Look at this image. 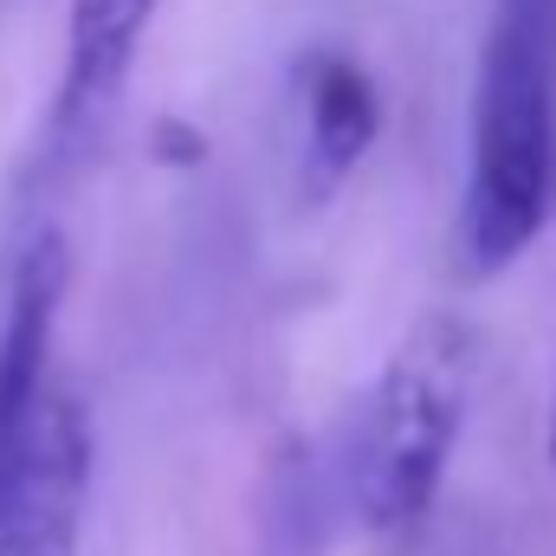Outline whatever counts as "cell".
<instances>
[{
  "label": "cell",
  "instance_id": "5b68a950",
  "mask_svg": "<svg viewBox=\"0 0 556 556\" xmlns=\"http://www.w3.org/2000/svg\"><path fill=\"white\" fill-rule=\"evenodd\" d=\"M72 253L59 227H39L26 253L13 260L7 285V317H0V453L26 427L33 402L52 389V337H59V304H65Z\"/></svg>",
  "mask_w": 556,
  "mask_h": 556
},
{
  "label": "cell",
  "instance_id": "6da1fadb",
  "mask_svg": "<svg viewBox=\"0 0 556 556\" xmlns=\"http://www.w3.org/2000/svg\"><path fill=\"white\" fill-rule=\"evenodd\" d=\"M556 207V0H498L479 85L459 247L466 273H505Z\"/></svg>",
  "mask_w": 556,
  "mask_h": 556
},
{
  "label": "cell",
  "instance_id": "7a4b0ae2",
  "mask_svg": "<svg viewBox=\"0 0 556 556\" xmlns=\"http://www.w3.org/2000/svg\"><path fill=\"white\" fill-rule=\"evenodd\" d=\"M472 330L459 317H427L376 376L350 433V505L369 531H415L440 498L472 402Z\"/></svg>",
  "mask_w": 556,
  "mask_h": 556
},
{
  "label": "cell",
  "instance_id": "277c9868",
  "mask_svg": "<svg viewBox=\"0 0 556 556\" xmlns=\"http://www.w3.org/2000/svg\"><path fill=\"white\" fill-rule=\"evenodd\" d=\"M155 20V0H72V26H65V85L52 104V155L72 162L78 149H91L98 130L111 124L130 65L142 52V33Z\"/></svg>",
  "mask_w": 556,
  "mask_h": 556
},
{
  "label": "cell",
  "instance_id": "52a82bcc",
  "mask_svg": "<svg viewBox=\"0 0 556 556\" xmlns=\"http://www.w3.org/2000/svg\"><path fill=\"white\" fill-rule=\"evenodd\" d=\"M551 459H556V402H551Z\"/></svg>",
  "mask_w": 556,
  "mask_h": 556
},
{
  "label": "cell",
  "instance_id": "3957f363",
  "mask_svg": "<svg viewBox=\"0 0 556 556\" xmlns=\"http://www.w3.org/2000/svg\"><path fill=\"white\" fill-rule=\"evenodd\" d=\"M91 498V415L72 382L33 402L0 453V556H78Z\"/></svg>",
  "mask_w": 556,
  "mask_h": 556
},
{
  "label": "cell",
  "instance_id": "8992f818",
  "mask_svg": "<svg viewBox=\"0 0 556 556\" xmlns=\"http://www.w3.org/2000/svg\"><path fill=\"white\" fill-rule=\"evenodd\" d=\"M298 91H304V188L337 194L382 130L376 78L343 52H311L298 65Z\"/></svg>",
  "mask_w": 556,
  "mask_h": 556
}]
</instances>
